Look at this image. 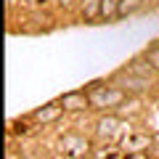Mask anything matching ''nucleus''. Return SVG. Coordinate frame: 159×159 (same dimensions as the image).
I'll use <instances>...</instances> for the list:
<instances>
[{"instance_id":"obj_1","label":"nucleus","mask_w":159,"mask_h":159,"mask_svg":"<svg viewBox=\"0 0 159 159\" xmlns=\"http://www.w3.org/2000/svg\"><path fill=\"white\" fill-rule=\"evenodd\" d=\"M111 85H117V88H122L125 93H133V96H138V93H143V90H148V80H143V77H135L133 72H119L117 77H114V82Z\"/></svg>"},{"instance_id":"obj_2","label":"nucleus","mask_w":159,"mask_h":159,"mask_svg":"<svg viewBox=\"0 0 159 159\" xmlns=\"http://www.w3.org/2000/svg\"><path fill=\"white\" fill-rule=\"evenodd\" d=\"M64 111H66V109H64V106H61V101H58V103H48V106L37 109V111H34L29 119L45 127V125H53V122H58V119L64 117Z\"/></svg>"},{"instance_id":"obj_3","label":"nucleus","mask_w":159,"mask_h":159,"mask_svg":"<svg viewBox=\"0 0 159 159\" xmlns=\"http://www.w3.org/2000/svg\"><path fill=\"white\" fill-rule=\"evenodd\" d=\"M61 106L66 111H82V109H90V101H88L85 90H74V93H64Z\"/></svg>"},{"instance_id":"obj_4","label":"nucleus","mask_w":159,"mask_h":159,"mask_svg":"<svg viewBox=\"0 0 159 159\" xmlns=\"http://www.w3.org/2000/svg\"><path fill=\"white\" fill-rule=\"evenodd\" d=\"M119 125H122V122H119L114 114H109V117H101L96 122V133H98V138H114L119 133Z\"/></svg>"},{"instance_id":"obj_5","label":"nucleus","mask_w":159,"mask_h":159,"mask_svg":"<svg viewBox=\"0 0 159 159\" xmlns=\"http://www.w3.org/2000/svg\"><path fill=\"white\" fill-rule=\"evenodd\" d=\"M127 72H133L135 77H143V80H151L154 74H157V72H154V66L146 61V56H141V58H133V61L127 64Z\"/></svg>"},{"instance_id":"obj_6","label":"nucleus","mask_w":159,"mask_h":159,"mask_svg":"<svg viewBox=\"0 0 159 159\" xmlns=\"http://www.w3.org/2000/svg\"><path fill=\"white\" fill-rule=\"evenodd\" d=\"M80 16L85 19V21L101 19V0H82L80 3Z\"/></svg>"},{"instance_id":"obj_7","label":"nucleus","mask_w":159,"mask_h":159,"mask_svg":"<svg viewBox=\"0 0 159 159\" xmlns=\"http://www.w3.org/2000/svg\"><path fill=\"white\" fill-rule=\"evenodd\" d=\"M61 146L66 148L69 154H74V157L88 154V141H85V138H80V135H66V138L61 141Z\"/></svg>"},{"instance_id":"obj_8","label":"nucleus","mask_w":159,"mask_h":159,"mask_svg":"<svg viewBox=\"0 0 159 159\" xmlns=\"http://www.w3.org/2000/svg\"><path fill=\"white\" fill-rule=\"evenodd\" d=\"M127 101V93L117 85H106V109H119Z\"/></svg>"},{"instance_id":"obj_9","label":"nucleus","mask_w":159,"mask_h":159,"mask_svg":"<svg viewBox=\"0 0 159 159\" xmlns=\"http://www.w3.org/2000/svg\"><path fill=\"white\" fill-rule=\"evenodd\" d=\"M151 146V138L146 135V133H135L133 138H127L125 141V151L127 154H135V151H143V148Z\"/></svg>"},{"instance_id":"obj_10","label":"nucleus","mask_w":159,"mask_h":159,"mask_svg":"<svg viewBox=\"0 0 159 159\" xmlns=\"http://www.w3.org/2000/svg\"><path fill=\"white\" fill-rule=\"evenodd\" d=\"M88 101L90 109H106V85H96L93 90H88Z\"/></svg>"},{"instance_id":"obj_11","label":"nucleus","mask_w":159,"mask_h":159,"mask_svg":"<svg viewBox=\"0 0 159 159\" xmlns=\"http://www.w3.org/2000/svg\"><path fill=\"white\" fill-rule=\"evenodd\" d=\"M114 16H119V0H101V19L111 21Z\"/></svg>"},{"instance_id":"obj_12","label":"nucleus","mask_w":159,"mask_h":159,"mask_svg":"<svg viewBox=\"0 0 159 159\" xmlns=\"http://www.w3.org/2000/svg\"><path fill=\"white\" fill-rule=\"evenodd\" d=\"M143 3L146 0H119V16H133V13L138 11V8H143Z\"/></svg>"},{"instance_id":"obj_13","label":"nucleus","mask_w":159,"mask_h":159,"mask_svg":"<svg viewBox=\"0 0 159 159\" xmlns=\"http://www.w3.org/2000/svg\"><path fill=\"white\" fill-rule=\"evenodd\" d=\"M143 56H146V61L154 66V72L159 74V45H151V48H146V53H143Z\"/></svg>"},{"instance_id":"obj_14","label":"nucleus","mask_w":159,"mask_h":159,"mask_svg":"<svg viewBox=\"0 0 159 159\" xmlns=\"http://www.w3.org/2000/svg\"><path fill=\"white\" fill-rule=\"evenodd\" d=\"M56 6L61 8V11H72V8H74V0H56Z\"/></svg>"},{"instance_id":"obj_15","label":"nucleus","mask_w":159,"mask_h":159,"mask_svg":"<svg viewBox=\"0 0 159 159\" xmlns=\"http://www.w3.org/2000/svg\"><path fill=\"white\" fill-rule=\"evenodd\" d=\"M27 6L29 8H43V6H45V0H27Z\"/></svg>"},{"instance_id":"obj_16","label":"nucleus","mask_w":159,"mask_h":159,"mask_svg":"<svg viewBox=\"0 0 159 159\" xmlns=\"http://www.w3.org/2000/svg\"><path fill=\"white\" fill-rule=\"evenodd\" d=\"M8 159H19V157H16V154H13V151H11V154H8Z\"/></svg>"},{"instance_id":"obj_17","label":"nucleus","mask_w":159,"mask_h":159,"mask_svg":"<svg viewBox=\"0 0 159 159\" xmlns=\"http://www.w3.org/2000/svg\"><path fill=\"white\" fill-rule=\"evenodd\" d=\"M13 3H16V0H11V6H13Z\"/></svg>"}]
</instances>
